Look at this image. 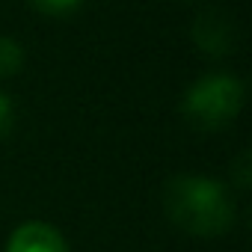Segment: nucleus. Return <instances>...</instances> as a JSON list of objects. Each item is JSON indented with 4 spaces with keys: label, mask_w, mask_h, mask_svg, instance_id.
I'll return each mask as SVG.
<instances>
[{
    "label": "nucleus",
    "mask_w": 252,
    "mask_h": 252,
    "mask_svg": "<svg viewBox=\"0 0 252 252\" xmlns=\"http://www.w3.org/2000/svg\"><path fill=\"white\" fill-rule=\"evenodd\" d=\"M21 65H24V48L15 39L0 36V80L21 71Z\"/></svg>",
    "instance_id": "39448f33"
},
{
    "label": "nucleus",
    "mask_w": 252,
    "mask_h": 252,
    "mask_svg": "<svg viewBox=\"0 0 252 252\" xmlns=\"http://www.w3.org/2000/svg\"><path fill=\"white\" fill-rule=\"evenodd\" d=\"M12 122H15L12 101H9V95H3V92H0V140H3V137L12 131Z\"/></svg>",
    "instance_id": "0eeeda50"
},
{
    "label": "nucleus",
    "mask_w": 252,
    "mask_h": 252,
    "mask_svg": "<svg viewBox=\"0 0 252 252\" xmlns=\"http://www.w3.org/2000/svg\"><path fill=\"white\" fill-rule=\"evenodd\" d=\"M33 3V9H39V12H45V15H68V12H74L77 6H80V0H30Z\"/></svg>",
    "instance_id": "423d86ee"
},
{
    "label": "nucleus",
    "mask_w": 252,
    "mask_h": 252,
    "mask_svg": "<svg viewBox=\"0 0 252 252\" xmlns=\"http://www.w3.org/2000/svg\"><path fill=\"white\" fill-rule=\"evenodd\" d=\"M193 36H196L199 48L208 51V54H225V51L234 48V30H231L228 18L220 15V12H208V15H202V18L196 21Z\"/></svg>",
    "instance_id": "20e7f679"
},
{
    "label": "nucleus",
    "mask_w": 252,
    "mask_h": 252,
    "mask_svg": "<svg viewBox=\"0 0 252 252\" xmlns=\"http://www.w3.org/2000/svg\"><path fill=\"white\" fill-rule=\"evenodd\" d=\"M240 107H243V83L234 74L199 77L181 101V113L196 131L225 128L237 119Z\"/></svg>",
    "instance_id": "f03ea898"
},
{
    "label": "nucleus",
    "mask_w": 252,
    "mask_h": 252,
    "mask_svg": "<svg viewBox=\"0 0 252 252\" xmlns=\"http://www.w3.org/2000/svg\"><path fill=\"white\" fill-rule=\"evenodd\" d=\"M6 252H68L63 234L48 222H24L12 231Z\"/></svg>",
    "instance_id": "7ed1b4c3"
},
{
    "label": "nucleus",
    "mask_w": 252,
    "mask_h": 252,
    "mask_svg": "<svg viewBox=\"0 0 252 252\" xmlns=\"http://www.w3.org/2000/svg\"><path fill=\"white\" fill-rule=\"evenodd\" d=\"M163 208L169 220L190 234L214 237L231 228L234 202L228 190L205 175H175L163 187Z\"/></svg>",
    "instance_id": "f257e3e1"
}]
</instances>
